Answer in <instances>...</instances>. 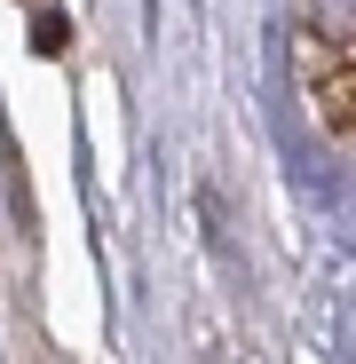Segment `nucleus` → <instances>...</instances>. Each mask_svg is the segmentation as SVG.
Segmentation results:
<instances>
[{
    "label": "nucleus",
    "instance_id": "nucleus-1",
    "mask_svg": "<svg viewBox=\"0 0 356 364\" xmlns=\"http://www.w3.org/2000/svg\"><path fill=\"white\" fill-rule=\"evenodd\" d=\"M301 80H309L317 119L348 143V127H356V111H348V95H356V72H348V0H317L309 9V24H301Z\"/></svg>",
    "mask_w": 356,
    "mask_h": 364
}]
</instances>
